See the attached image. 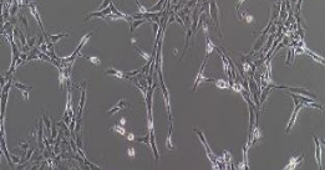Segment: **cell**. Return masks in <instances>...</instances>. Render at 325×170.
Returning <instances> with one entry per match:
<instances>
[{
  "label": "cell",
  "mask_w": 325,
  "mask_h": 170,
  "mask_svg": "<svg viewBox=\"0 0 325 170\" xmlns=\"http://www.w3.org/2000/svg\"><path fill=\"white\" fill-rule=\"evenodd\" d=\"M158 71V76H159V82H161V89H162V93H163V98H165V103H166V108H167V113H168V121H169V124H172V114H171V98H169V93H168V89L163 82V77H162V72H161V68L157 70Z\"/></svg>",
  "instance_id": "1"
},
{
  "label": "cell",
  "mask_w": 325,
  "mask_h": 170,
  "mask_svg": "<svg viewBox=\"0 0 325 170\" xmlns=\"http://www.w3.org/2000/svg\"><path fill=\"white\" fill-rule=\"evenodd\" d=\"M209 10H211V15H212L213 21H214L216 29H217V31H218V35H219V37H222L220 30H219V24H218V9H217L216 0H209Z\"/></svg>",
  "instance_id": "2"
},
{
  "label": "cell",
  "mask_w": 325,
  "mask_h": 170,
  "mask_svg": "<svg viewBox=\"0 0 325 170\" xmlns=\"http://www.w3.org/2000/svg\"><path fill=\"white\" fill-rule=\"evenodd\" d=\"M29 9H30V13L33 14V16L35 17V20H36V23L39 24V26H40V29L43 30V32H44V35H45V37H47V35L45 34V30H44V26H43V23H41V16H40V13H39V10H37V8H36V3H34V2H30L29 4Z\"/></svg>",
  "instance_id": "3"
},
{
  "label": "cell",
  "mask_w": 325,
  "mask_h": 170,
  "mask_svg": "<svg viewBox=\"0 0 325 170\" xmlns=\"http://www.w3.org/2000/svg\"><path fill=\"white\" fill-rule=\"evenodd\" d=\"M313 138H314V143H315V159H317V163H318V166L319 169H323V165H321V145H324V142L323 141H319L318 137L313 133Z\"/></svg>",
  "instance_id": "4"
},
{
  "label": "cell",
  "mask_w": 325,
  "mask_h": 170,
  "mask_svg": "<svg viewBox=\"0 0 325 170\" xmlns=\"http://www.w3.org/2000/svg\"><path fill=\"white\" fill-rule=\"evenodd\" d=\"M206 63H207V60H204V61H203V63H202V66H201V70L198 71V73H197V76H196V82H195V85H193V91H196L197 87L199 86V83H202L203 81H207V82H212V81H213V79H209V78H204V76H203Z\"/></svg>",
  "instance_id": "5"
},
{
  "label": "cell",
  "mask_w": 325,
  "mask_h": 170,
  "mask_svg": "<svg viewBox=\"0 0 325 170\" xmlns=\"http://www.w3.org/2000/svg\"><path fill=\"white\" fill-rule=\"evenodd\" d=\"M303 158H304V153H299L298 155H294L290 160H289V163L284 166V169H287V170H289V169H295L297 166H298V164L299 163H301L303 162Z\"/></svg>",
  "instance_id": "6"
},
{
  "label": "cell",
  "mask_w": 325,
  "mask_h": 170,
  "mask_svg": "<svg viewBox=\"0 0 325 170\" xmlns=\"http://www.w3.org/2000/svg\"><path fill=\"white\" fill-rule=\"evenodd\" d=\"M303 107H304V103H303V102H299V103L295 104V108H294V112H293V114H291V118H290V121H289V124H288V127H287V133L290 132L291 125L295 123L297 117H298V113H299V111H300Z\"/></svg>",
  "instance_id": "7"
},
{
  "label": "cell",
  "mask_w": 325,
  "mask_h": 170,
  "mask_svg": "<svg viewBox=\"0 0 325 170\" xmlns=\"http://www.w3.org/2000/svg\"><path fill=\"white\" fill-rule=\"evenodd\" d=\"M85 83H82L80 87H81V96H80V103H79V116H77V119H81V114H82V108H84V104H85V98H86V89H85Z\"/></svg>",
  "instance_id": "8"
},
{
  "label": "cell",
  "mask_w": 325,
  "mask_h": 170,
  "mask_svg": "<svg viewBox=\"0 0 325 170\" xmlns=\"http://www.w3.org/2000/svg\"><path fill=\"white\" fill-rule=\"evenodd\" d=\"M128 106H130V104H128V103L125 101V99H118V101H117V104L110 108L108 114L111 116V114H114V113H116V112L121 111V109H124V108H126V107H128Z\"/></svg>",
  "instance_id": "9"
},
{
  "label": "cell",
  "mask_w": 325,
  "mask_h": 170,
  "mask_svg": "<svg viewBox=\"0 0 325 170\" xmlns=\"http://www.w3.org/2000/svg\"><path fill=\"white\" fill-rule=\"evenodd\" d=\"M204 50H206V58L204 60H207L209 57V55L214 51V50H217V47L214 46V44L211 41V39H209L208 35H206V46H204Z\"/></svg>",
  "instance_id": "10"
},
{
  "label": "cell",
  "mask_w": 325,
  "mask_h": 170,
  "mask_svg": "<svg viewBox=\"0 0 325 170\" xmlns=\"http://www.w3.org/2000/svg\"><path fill=\"white\" fill-rule=\"evenodd\" d=\"M193 132L198 134V137H199V139H201V142L203 143V145H204V148H206V152H207L208 158H209V156H213V154H212V152H211V148H209V145L207 144V142H206V138H204V135H203V133L199 131L198 128H195V129H193Z\"/></svg>",
  "instance_id": "11"
},
{
  "label": "cell",
  "mask_w": 325,
  "mask_h": 170,
  "mask_svg": "<svg viewBox=\"0 0 325 170\" xmlns=\"http://www.w3.org/2000/svg\"><path fill=\"white\" fill-rule=\"evenodd\" d=\"M105 75H112V76H116V77H118V78H124V79H130V78H131L130 76L125 75L124 72H120L118 70H115V68H107V70H106V72H105Z\"/></svg>",
  "instance_id": "12"
},
{
  "label": "cell",
  "mask_w": 325,
  "mask_h": 170,
  "mask_svg": "<svg viewBox=\"0 0 325 170\" xmlns=\"http://www.w3.org/2000/svg\"><path fill=\"white\" fill-rule=\"evenodd\" d=\"M214 85H216V87H218L220 89H232V85L229 83V81H224V79H220V78L216 79Z\"/></svg>",
  "instance_id": "13"
},
{
  "label": "cell",
  "mask_w": 325,
  "mask_h": 170,
  "mask_svg": "<svg viewBox=\"0 0 325 170\" xmlns=\"http://www.w3.org/2000/svg\"><path fill=\"white\" fill-rule=\"evenodd\" d=\"M43 118L40 119L39 122V129H37V142H39V148L43 149V142H44V138H43Z\"/></svg>",
  "instance_id": "14"
},
{
  "label": "cell",
  "mask_w": 325,
  "mask_h": 170,
  "mask_svg": "<svg viewBox=\"0 0 325 170\" xmlns=\"http://www.w3.org/2000/svg\"><path fill=\"white\" fill-rule=\"evenodd\" d=\"M172 131H173V127H172V124H169V132H168L167 141H166V147H167L168 150H173V149H176L175 144L172 143Z\"/></svg>",
  "instance_id": "15"
},
{
  "label": "cell",
  "mask_w": 325,
  "mask_h": 170,
  "mask_svg": "<svg viewBox=\"0 0 325 170\" xmlns=\"http://www.w3.org/2000/svg\"><path fill=\"white\" fill-rule=\"evenodd\" d=\"M92 35H94L92 32H88L87 35H85L82 39H81V41H80L79 46H77V47H76V50H75V52H76L77 55H80V51H81V48H82V46H84V45H85V44L88 41V40L91 39V36H92Z\"/></svg>",
  "instance_id": "16"
},
{
  "label": "cell",
  "mask_w": 325,
  "mask_h": 170,
  "mask_svg": "<svg viewBox=\"0 0 325 170\" xmlns=\"http://www.w3.org/2000/svg\"><path fill=\"white\" fill-rule=\"evenodd\" d=\"M110 131L111 132H117L120 135H126V128H125V125H122V124H120V123H117V124H115L114 127H111L110 128Z\"/></svg>",
  "instance_id": "17"
},
{
  "label": "cell",
  "mask_w": 325,
  "mask_h": 170,
  "mask_svg": "<svg viewBox=\"0 0 325 170\" xmlns=\"http://www.w3.org/2000/svg\"><path fill=\"white\" fill-rule=\"evenodd\" d=\"M13 87L20 89V91H30V89H33L31 86H25V85L20 83V82H18V81H13Z\"/></svg>",
  "instance_id": "18"
},
{
  "label": "cell",
  "mask_w": 325,
  "mask_h": 170,
  "mask_svg": "<svg viewBox=\"0 0 325 170\" xmlns=\"http://www.w3.org/2000/svg\"><path fill=\"white\" fill-rule=\"evenodd\" d=\"M303 51H304V52H305V54H308L309 56H311V57H314V58H315V60H317V61H319L320 63H323V65H324V57H320V56H318L317 54H314V52H311V51H310V50H308L307 47H304V50H303Z\"/></svg>",
  "instance_id": "19"
},
{
  "label": "cell",
  "mask_w": 325,
  "mask_h": 170,
  "mask_svg": "<svg viewBox=\"0 0 325 170\" xmlns=\"http://www.w3.org/2000/svg\"><path fill=\"white\" fill-rule=\"evenodd\" d=\"M232 89H233L234 92H238V93L242 94V92H243V85H242L240 82H238V81H233V83H232Z\"/></svg>",
  "instance_id": "20"
},
{
  "label": "cell",
  "mask_w": 325,
  "mask_h": 170,
  "mask_svg": "<svg viewBox=\"0 0 325 170\" xmlns=\"http://www.w3.org/2000/svg\"><path fill=\"white\" fill-rule=\"evenodd\" d=\"M240 17H242L243 20H246L247 23H253V21H256V16L249 15V14H248V11H244V13H243V14L240 15Z\"/></svg>",
  "instance_id": "21"
},
{
  "label": "cell",
  "mask_w": 325,
  "mask_h": 170,
  "mask_svg": "<svg viewBox=\"0 0 325 170\" xmlns=\"http://www.w3.org/2000/svg\"><path fill=\"white\" fill-rule=\"evenodd\" d=\"M85 58H87L88 61L91 62V63H94L95 66H100L101 65V61H100V58L97 57V56H85Z\"/></svg>",
  "instance_id": "22"
},
{
  "label": "cell",
  "mask_w": 325,
  "mask_h": 170,
  "mask_svg": "<svg viewBox=\"0 0 325 170\" xmlns=\"http://www.w3.org/2000/svg\"><path fill=\"white\" fill-rule=\"evenodd\" d=\"M65 36H67V34H59V35H50L49 36V40L50 41H51L53 44H55L56 41L59 39H63V37H65Z\"/></svg>",
  "instance_id": "23"
},
{
  "label": "cell",
  "mask_w": 325,
  "mask_h": 170,
  "mask_svg": "<svg viewBox=\"0 0 325 170\" xmlns=\"http://www.w3.org/2000/svg\"><path fill=\"white\" fill-rule=\"evenodd\" d=\"M136 142H140V143H145V144H150V133L146 135V137H136L135 139Z\"/></svg>",
  "instance_id": "24"
},
{
  "label": "cell",
  "mask_w": 325,
  "mask_h": 170,
  "mask_svg": "<svg viewBox=\"0 0 325 170\" xmlns=\"http://www.w3.org/2000/svg\"><path fill=\"white\" fill-rule=\"evenodd\" d=\"M43 121L45 122V127H46V129H47V131H51L53 123L50 122V119L47 118V116H46V114H44V116H43Z\"/></svg>",
  "instance_id": "25"
},
{
  "label": "cell",
  "mask_w": 325,
  "mask_h": 170,
  "mask_svg": "<svg viewBox=\"0 0 325 170\" xmlns=\"http://www.w3.org/2000/svg\"><path fill=\"white\" fill-rule=\"evenodd\" d=\"M136 5H137V9H138V11H140L141 14H143V13H148V9H146L145 6H142V5L140 4L138 0H136Z\"/></svg>",
  "instance_id": "26"
},
{
  "label": "cell",
  "mask_w": 325,
  "mask_h": 170,
  "mask_svg": "<svg viewBox=\"0 0 325 170\" xmlns=\"http://www.w3.org/2000/svg\"><path fill=\"white\" fill-rule=\"evenodd\" d=\"M108 4H111V0H104V3L98 6V9H97V10H98V11H101V10L106 9V8L108 6Z\"/></svg>",
  "instance_id": "27"
},
{
  "label": "cell",
  "mask_w": 325,
  "mask_h": 170,
  "mask_svg": "<svg viewBox=\"0 0 325 170\" xmlns=\"http://www.w3.org/2000/svg\"><path fill=\"white\" fill-rule=\"evenodd\" d=\"M33 153H34V148H29V149H27V153H26V156H25V160H26V162H29L30 159H31Z\"/></svg>",
  "instance_id": "28"
},
{
  "label": "cell",
  "mask_w": 325,
  "mask_h": 170,
  "mask_svg": "<svg viewBox=\"0 0 325 170\" xmlns=\"http://www.w3.org/2000/svg\"><path fill=\"white\" fill-rule=\"evenodd\" d=\"M26 41H27V46L31 48V47L35 45V42H36V39H35V37H27Z\"/></svg>",
  "instance_id": "29"
},
{
  "label": "cell",
  "mask_w": 325,
  "mask_h": 170,
  "mask_svg": "<svg viewBox=\"0 0 325 170\" xmlns=\"http://www.w3.org/2000/svg\"><path fill=\"white\" fill-rule=\"evenodd\" d=\"M19 19L21 20V23L25 25V29H27V27H29V25H27V20H26V17H25L23 14H19Z\"/></svg>",
  "instance_id": "30"
},
{
  "label": "cell",
  "mask_w": 325,
  "mask_h": 170,
  "mask_svg": "<svg viewBox=\"0 0 325 170\" xmlns=\"http://www.w3.org/2000/svg\"><path fill=\"white\" fill-rule=\"evenodd\" d=\"M126 139L128 142H134L135 139H136V135L134 133H126Z\"/></svg>",
  "instance_id": "31"
},
{
  "label": "cell",
  "mask_w": 325,
  "mask_h": 170,
  "mask_svg": "<svg viewBox=\"0 0 325 170\" xmlns=\"http://www.w3.org/2000/svg\"><path fill=\"white\" fill-rule=\"evenodd\" d=\"M127 154H128V156H135L136 155V152H135V148H132V147H130L128 149H127Z\"/></svg>",
  "instance_id": "32"
},
{
  "label": "cell",
  "mask_w": 325,
  "mask_h": 170,
  "mask_svg": "<svg viewBox=\"0 0 325 170\" xmlns=\"http://www.w3.org/2000/svg\"><path fill=\"white\" fill-rule=\"evenodd\" d=\"M19 148H24V150L25 149H29L30 147H29V142H19Z\"/></svg>",
  "instance_id": "33"
},
{
  "label": "cell",
  "mask_w": 325,
  "mask_h": 170,
  "mask_svg": "<svg viewBox=\"0 0 325 170\" xmlns=\"http://www.w3.org/2000/svg\"><path fill=\"white\" fill-rule=\"evenodd\" d=\"M11 159H13V162L15 164H20V163H21V158H19L16 155H11Z\"/></svg>",
  "instance_id": "34"
},
{
  "label": "cell",
  "mask_w": 325,
  "mask_h": 170,
  "mask_svg": "<svg viewBox=\"0 0 325 170\" xmlns=\"http://www.w3.org/2000/svg\"><path fill=\"white\" fill-rule=\"evenodd\" d=\"M246 0H237V4H236V9H237V13H239V9H240V5L244 3Z\"/></svg>",
  "instance_id": "35"
},
{
  "label": "cell",
  "mask_w": 325,
  "mask_h": 170,
  "mask_svg": "<svg viewBox=\"0 0 325 170\" xmlns=\"http://www.w3.org/2000/svg\"><path fill=\"white\" fill-rule=\"evenodd\" d=\"M23 92V97L26 102H29V91H21Z\"/></svg>",
  "instance_id": "36"
},
{
  "label": "cell",
  "mask_w": 325,
  "mask_h": 170,
  "mask_svg": "<svg viewBox=\"0 0 325 170\" xmlns=\"http://www.w3.org/2000/svg\"><path fill=\"white\" fill-rule=\"evenodd\" d=\"M120 124H122V125H125L126 124V118H121V121L118 122Z\"/></svg>",
  "instance_id": "37"
},
{
  "label": "cell",
  "mask_w": 325,
  "mask_h": 170,
  "mask_svg": "<svg viewBox=\"0 0 325 170\" xmlns=\"http://www.w3.org/2000/svg\"><path fill=\"white\" fill-rule=\"evenodd\" d=\"M291 3H293V5H294V4L297 3V0H291Z\"/></svg>",
  "instance_id": "38"
}]
</instances>
